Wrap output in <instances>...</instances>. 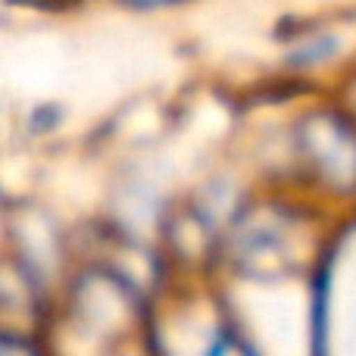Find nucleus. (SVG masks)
Wrapping results in <instances>:
<instances>
[{"instance_id": "obj_1", "label": "nucleus", "mask_w": 356, "mask_h": 356, "mask_svg": "<svg viewBox=\"0 0 356 356\" xmlns=\"http://www.w3.org/2000/svg\"><path fill=\"white\" fill-rule=\"evenodd\" d=\"M303 150L325 175H356V131L338 116H313L303 122Z\"/></svg>"}, {"instance_id": "obj_2", "label": "nucleus", "mask_w": 356, "mask_h": 356, "mask_svg": "<svg viewBox=\"0 0 356 356\" xmlns=\"http://www.w3.org/2000/svg\"><path fill=\"white\" fill-rule=\"evenodd\" d=\"M125 3H131V6H160V3H166V0H125Z\"/></svg>"}]
</instances>
